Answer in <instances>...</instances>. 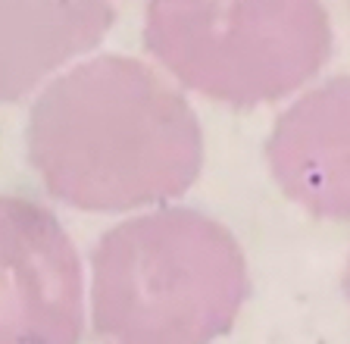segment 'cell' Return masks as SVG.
Listing matches in <instances>:
<instances>
[{
    "label": "cell",
    "mask_w": 350,
    "mask_h": 344,
    "mask_svg": "<svg viewBox=\"0 0 350 344\" xmlns=\"http://www.w3.org/2000/svg\"><path fill=\"white\" fill-rule=\"evenodd\" d=\"M25 141L47 194L88 213L163 207L204 172V129L188 97L119 53L88 57L47 81Z\"/></svg>",
    "instance_id": "obj_1"
},
{
    "label": "cell",
    "mask_w": 350,
    "mask_h": 344,
    "mask_svg": "<svg viewBox=\"0 0 350 344\" xmlns=\"http://www.w3.org/2000/svg\"><path fill=\"white\" fill-rule=\"evenodd\" d=\"M250 294L247 260L222 222L150 207L91 250V326L100 344H213Z\"/></svg>",
    "instance_id": "obj_2"
},
{
    "label": "cell",
    "mask_w": 350,
    "mask_h": 344,
    "mask_svg": "<svg viewBox=\"0 0 350 344\" xmlns=\"http://www.w3.org/2000/svg\"><path fill=\"white\" fill-rule=\"evenodd\" d=\"M144 47L188 91L262 107L322 72L335 31L322 0H147Z\"/></svg>",
    "instance_id": "obj_3"
},
{
    "label": "cell",
    "mask_w": 350,
    "mask_h": 344,
    "mask_svg": "<svg viewBox=\"0 0 350 344\" xmlns=\"http://www.w3.org/2000/svg\"><path fill=\"white\" fill-rule=\"evenodd\" d=\"M85 272L44 204L0 194V344H79Z\"/></svg>",
    "instance_id": "obj_4"
},
{
    "label": "cell",
    "mask_w": 350,
    "mask_h": 344,
    "mask_svg": "<svg viewBox=\"0 0 350 344\" xmlns=\"http://www.w3.org/2000/svg\"><path fill=\"white\" fill-rule=\"evenodd\" d=\"M347 103V79L335 75L297 97L266 141L278 188L306 213L332 222H344L350 210Z\"/></svg>",
    "instance_id": "obj_5"
},
{
    "label": "cell",
    "mask_w": 350,
    "mask_h": 344,
    "mask_svg": "<svg viewBox=\"0 0 350 344\" xmlns=\"http://www.w3.org/2000/svg\"><path fill=\"white\" fill-rule=\"evenodd\" d=\"M113 25L109 0H0V103L29 97Z\"/></svg>",
    "instance_id": "obj_6"
}]
</instances>
